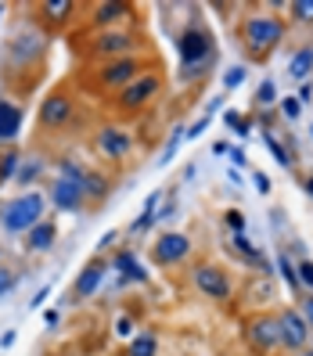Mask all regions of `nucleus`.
Segmentation results:
<instances>
[{"label": "nucleus", "mask_w": 313, "mask_h": 356, "mask_svg": "<svg viewBox=\"0 0 313 356\" xmlns=\"http://www.w3.org/2000/svg\"><path fill=\"white\" fill-rule=\"evenodd\" d=\"M231 162H234V165H248V159H245L241 148H231Z\"/></svg>", "instance_id": "nucleus-45"}, {"label": "nucleus", "mask_w": 313, "mask_h": 356, "mask_svg": "<svg viewBox=\"0 0 313 356\" xmlns=\"http://www.w3.org/2000/svg\"><path fill=\"white\" fill-rule=\"evenodd\" d=\"M109 191H112V180L101 170H87V177H83V195H87V202L101 205L104 198H109Z\"/></svg>", "instance_id": "nucleus-19"}, {"label": "nucleus", "mask_w": 313, "mask_h": 356, "mask_svg": "<svg viewBox=\"0 0 313 356\" xmlns=\"http://www.w3.org/2000/svg\"><path fill=\"white\" fill-rule=\"evenodd\" d=\"M245 342L256 356H266L281 346V324L278 313H256V317L245 321Z\"/></svg>", "instance_id": "nucleus-5"}, {"label": "nucleus", "mask_w": 313, "mask_h": 356, "mask_svg": "<svg viewBox=\"0 0 313 356\" xmlns=\"http://www.w3.org/2000/svg\"><path fill=\"white\" fill-rule=\"evenodd\" d=\"M278 324H281V349H288V353H303V349H310V324H306V317H303V309H284V313H278Z\"/></svg>", "instance_id": "nucleus-9"}, {"label": "nucleus", "mask_w": 313, "mask_h": 356, "mask_svg": "<svg viewBox=\"0 0 313 356\" xmlns=\"http://www.w3.org/2000/svg\"><path fill=\"white\" fill-rule=\"evenodd\" d=\"M94 144H97V152H101L104 159H112V162H122V159L134 152V137L122 130V127H112V122L97 130Z\"/></svg>", "instance_id": "nucleus-12"}, {"label": "nucleus", "mask_w": 313, "mask_h": 356, "mask_svg": "<svg viewBox=\"0 0 313 356\" xmlns=\"http://www.w3.org/2000/svg\"><path fill=\"white\" fill-rule=\"evenodd\" d=\"M223 127L234 130L238 137H248V134H252V119L241 115V112H234V108H227V112H223Z\"/></svg>", "instance_id": "nucleus-27"}, {"label": "nucleus", "mask_w": 313, "mask_h": 356, "mask_svg": "<svg viewBox=\"0 0 313 356\" xmlns=\"http://www.w3.org/2000/svg\"><path fill=\"white\" fill-rule=\"evenodd\" d=\"M148 69L141 65V58H115V61H101V69H97V87L101 90H122V87H130V83L137 76H144Z\"/></svg>", "instance_id": "nucleus-7"}, {"label": "nucleus", "mask_w": 313, "mask_h": 356, "mask_svg": "<svg viewBox=\"0 0 313 356\" xmlns=\"http://www.w3.org/2000/svg\"><path fill=\"white\" fill-rule=\"evenodd\" d=\"M44 209H47V198L40 191H22L0 209V230L4 234H29L40 220H47Z\"/></svg>", "instance_id": "nucleus-3"}, {"label": "nucleus", "mask_w": 313, "mask_h": 356, "mask_svg": "<svg viewBox=\"0 0 313 356\" xmlns=\"http://www.w3.org/2000/svg\"><path fill=\"white\" fill-rule=\"evenodd\" d=\"M205 130H209V115H198V119L191 122V127H187V140H198Z\"/></svg>", "instance_id": "nucleus-36"}, {"label": "nucleus", "mask_w": 313, "mask_h": 356, "mask_svg": "<svg viewBox=\"0 0 313 356\" xmlns=\"http://www.w3.org/2000/svg\"><path fill=\"white\" fill-rule=\"evenodd\" d=\"M159 90H162V76L155 69H148L144 76H137L130 87H122L115 94V108L119 112H141V108H148V104L159 97Z\"/></svg>", "instance_id": "nucleus-4"}, {"label": "nucleus", "mask_w": 313, "mask_h": 356, "mask_svg": "<svg viewBox=\"0 0 313 356\" xmlns=\"http://www.w3.org/2000/svg\"><path fill=\"white\" fill-rule=\"evenodd\" d=\"M187 140V127H173V134H170V140H166V148H162V159H159V165H166V162H173L177 159V152H180V144Z\"/></svg>", "instance_id": "nucleus-28"}, {"label": "nucleus", "mask_w": 313, "mask_h": 356, "mask_svg": "<svg viewBox=\"0 0 313 356\" xmlns=\"http://www.w3.org/2000/svg\"><path fill=\"white\" fill-rule=\"evenodd\" d=\"M141 47V40L127 29H104L94 36L90 44V54L104 58V61H115V58H134V51Z\"/></svg>", "instance_id": "nucleus-8"}, {"label": "nucleus", "mask_w": 313, "mask_h": 356, "mask_svg": "<svg viewBox=\"0 0 313 356\" xmlns=\"http://www.w3.org/2000/svg\"><path fill=\"white\" fill-rule=\"evenodd\" d=\"M191 238L187 234H180V230H166V234L152 245V259L159 263V266H180L187 256H191Z\"/></svg>", "instance_id": "nucleus-10"}, {"label": "nucleus", "mask_w": 313, "mask_h": 356, "mask_svg": "<svg viewBox=\"0 0 313 356\" xmlns=\"http://www.w3.org/2000/svg\"><path fill=\"white\" fill-rule=\"evenodd\" d=\"M22 122H26V115H22L18 104L0 101V140H15L18 134H22Z\"/></svg>", "instance_id": "nucleus-18"}, {"label": "nucleus", "mask_w": 313, "mask_h": 356, "mask_svg": "<svg viewBox=\"0 0 313 356\" xmlns=\"http://www.w3.org/2000/svg\"><path fill=\"white\" fill-rule=\"evenodd\" d=\"M36 119H40V127H44V130H61V127L72 119V101H69V94H47L44 101H40Z\"/></svg>", "instance_id": "nucleus-13"}, {"label": "nucleus", "mask_w": 313, "mask_h": 356, "mask_svg": "<svg viewBox=\"0 0 313 356\" xmlns=\"http://www.w3.org/2000/svg\"><path fill=\"white\" fill-rule=\"evenodd\" d=\"M115 334H119V339H134V321L127 317V313L115 321Z\"/></svg>", "instance_id": "nucleus-37"}, {"label": "nucleus", "mask_w": 313, "mask_h": 356, "mask_svg": "<svg viewBox=\"0 0 313 356\" xmlns=\"http://www.w3.org/2000/svg\"><path fill=\"white\" fill-rule=\"evenodd\" d=\"M303 187H306V195L313 198V177H306V180H303Z\"/></svg>", "instance_id": "nucleus-47"}, {"label": "nucleus", "mask_w": 313, "mask_h": 356, "mask_svg": "<svg viewBox=\"0 0 313 356\" xmlns=\"http://www.w3.org/2000/svg\"><path fill=\"white\" fill-rule=\"evenodd\" d=\"M4 11H8V8H4V4H0V18H4Z\"/></svg>", "instance_id": "nucleus-49"}, {"label": "nucleus", "mask_w": 313, "mask_h": 356, "mask_svg": "<svg viewBox=\"0 0 313 356\" xmlns=\"http://www.w3.org/2000/svg\"><path fill=\"white\" fill-rule=\"evenodd\" d=\"M159 202H162V191H152L148 202H144V209H141V216L130 223V234H144V230L155 227V220H159Z\"/></svg>", "instance_id": "nucleus-21"}, {"label": "nucleus", "mask_w": 313, "mask_h": 356, "mask_svg": "<svg viewBox=\"0 0 313 356\" xmlns=\"http://www.w3.org/2000/svg\"><path fill=\"white\" fill-rule=\"evenodd\" d=\"M296 274H299V288H306L310 296H313V259H303L296 266Z\"/></svg>", "instance_id": "nucleus-33"}, {"label": "nucleus", "mask_w": 313, "mask_h": 356, "mask_svg": "<svg viewBox=\"0 0 313 356\" xmlns=\"http://www.w3.org/2000/svg\"><path fill=\"white\" fill-rule=\"evenodd\" d=\"M263 144H266V152L274 155V162H278V165H284V170H291V165H296L291 152H288V148H281V140L274 137V130H270V134H263Z\"/></svg>", "instance_id": "nucleus-24"}, {"label": "nucleus", "mask_w": 313, "mask_h": 356, "mask_svg": "<svg viewBox=\"0 0 313 356\" xmlns=\"http://www.w3.org/2000/svg\"><path fill=\"white\" fill-rule=\"evenodd\" d=\"M252 184H256V191H259V195H270V177H266V173L256 170V173H252Z\"/></svg>", "instance_id": "nucleus-39"}, {"label": "nucleus", "mask_w": 313, "mask_h": 356, "mask_svg": "<svg viewBox=\"0 0 313 356\" xmlns=\"http://www.w3.org/2000/svg\"><path fill=\"white\" fill-rule=\"evenodd\" d=\"M51 205L58 213H79L87 205V195H83V180H72V177H58L54 173V184H51Z\"/></svg>", "instance_id": "nucleus-11"}, {"label": "nucleus", "mask_w": 313, "mask_h": 356, "mask_svg": "<svg viewBox=\"0 0 313 356\" xmlns=\"http://www.w3.org/2000/svg\"><path fill=\"white\" fill-rule=\"evenodd\" d=\"M44 324H47V327H58V324H61V313H58V309H47V313H44Z\"/></svg>", "instance_id": "nucleus-43"}, {"label": "nucleus", "mask_w": 313, "mask_h": 356, "mask_svg": "<svg viewBox=\"0 0 313 356\" xmlns=\"http://www.w3.org/2000/svg\"><path fill=\"white\" fill-rule=\"evenodd\" d=\"M134 15V8L127 4V0H104V4L94 8L90 22L104 33V29H119V22H127V18Z\"/></svg>", "instance_id": "nucleus-15"}, {"label": "nucleus", "mask_w": 313, "mask_h": 356, "mask_svg": "<svg viewBox=\"0 0 313 356\" xmlns=\"http://www.w3.org/2000/svg\"><path fill=\"white\" fill-rule=\"evenodd\" d=\"M310 137H313V127H310Z\"/></svg>", "instance_id": "nucleus-50"}, {"label": "nucleus", "mask_w": 313, "mask_h": 356, "mask_svg": "<svg viewBox=\"0 0 313 356\" xmlns=\"http://www.w3.org/2000/svg\"><path fill=\"white\" fill-rule=\"evenodd\" d=\"M112 270L119 274V284H144L148 281V270L141 266V259L130 252V248H119L112 256Z\"/></svg>", "instance_id": "nucleus-16"}, {"label": "nucleus", "mask_w": 313, "mask_h": 356, "mask_svg": "<svg viewBox=\"0 0 313 356\" xmlns=\"http://www.w3.org/2000/svg\"><path fill=\"white\" fill-rule=\"evenodd\" d=\"M299 112H303L299 97H281V115H284L288 122H296V119H299Z\"/></svg>", "instance_id": "nucleus-34"}, {"label": "nucleus", "mask_w": 313, "mask_h": 356, "mask_svg": "<svg viewBox=\"0 0 313 356\" xmlns=\"http://www.w3.org/2000/svg\"><path fill=\"white\" fill-rule=\"evenodd\" d=\"M245 76H248V69H245V65H234L231 72H223V90H227V94L238 90L241 83H245Z\"/></svg>", "instance_id": "nucleus-32"}, {"label": "nucleus", "mask_w": 313, "mask_h": 356, "mask_svg": "<svg viewBox=\"0 0 313 356\" xmlns=\"http://www.w3.org/2000/svg\"><path fill=\"white\" fill-rule=\"evenodd\" d=\"M227 227H231V234H245V213L241 209H227Z\"/></svg>", "instance_id": "nucleus-35"}, {"label": "nucleus", "mask_w": 313, "mask_h": 356, "mask_svg": "<svg viewBox=\"0 0 313 356\" xmlns=\"http://www.w3.org/2000/svg\"><path fill=\"white\" fill-rule=\"evenodd\" d=\"M303 317H306V324H310V331H313V296L303 299Z\"/></svg>", "instance_id": "nucleus-42"}, {"label": "nucleus", "mask_w": 313, "mask_h": 356, "mask_svg": "<svg viewBox=\"0 0 313 356\" xmlns=\"http://www.w3.org/2000/svg\"><path fill=\"white\" fill-rule=\"evenodd\" d=\"M313 101V83L306 79V83H299V104H310Z\"/></svg>", "instance_id": "nucleus-41"}, {"label": "nucleus", "mask_w": 313, "mask_h": 356, "mask_svg": "<svg viewBox=\"0 0 313 356\" xmlns=\"http://www.w3.org/2000/svg\"><path fill=\"white\" fill-rule=\"evenodd\" d=\"M54 241H58V223L54 220H40L26 234V248H29V252H51Z\"/></svg>", "instance_id": "nucleus-17"}, {"label": "nucleus", "mask_w": 313, "mask_h": 356, "mask_svg": "<svg viewBox=\"0 0 313 356\" xmlns=\"http://www.w3.org/2000/svg\"><path fill=\"white\" fill-rule=\"evenodd\" d=\"M127 356H159V334L155 331H137L127 346Z\"/></svg>", "instance_id": "nucleus-23"}, {"label": "nucleus", "mask_w": 313, "mask_h": 356, "mask_svg": "<svg viewBox=\"0 0 313 356\" xmlns=\"http://www.w3.org/2000/svg\"><path fill=\"white\" fill-rule=\"evenodd\" d=\"M191 284L213 302H231V296H234L231 274H227L223 266H216V263H198L191 270Z\"/></svg>", "instance_id": "nucleus-6"}, {"label": "nucleus", "mask_w": 313, "mask_h": 356, "mask_svg": "<svg viewBox=\"0 0 313 356\" xmlns=\"http://www.w3.org/2000/svg\"><path fill=\"white\" fill-rule=\"evenodd\" d=\"M278 270H281V277H284V284L288 288H299V274H296V263H291L284 252L278 256Z\"/></svg>", "instance_id": "nucleus-31"}, {"label": "nucleus", "mask_w": 313, "mask_h": 356, "mask_svg": "<svg viewBox=\"0 0 313 356\" xmlns=\"http://www.w3.org/2000/svg\"><path fill=\"white\" fill-rule=\"evenodd\" d=\"M0 256H4V252H0Z\"/></svg>", "instance_id": "nucleus-51"}, {"label": "nucleus", "mask_w": 313, "mask_h": 356, "mask_svg": "<svg viewBox=\"0 0 313 356\" xmlns=\"http://www.w3.org/2000/svg\"><path fill=\"white\" fill-rule=\"evenodd\" d=\"M177 58H180V79H195L202 76V69H209L216 61V44H213V33L205 26H187L180 36H177Z\"/></svg>", "instance_id": "nucleus-1"}, {"label": "nucleus", "mask_w": 313, "mask_h": 356, "mask_svg": "<svg viewBox=\"0 0 313 356\" xmlns=\"http://www.w3.org/2000/svg\"><path fill=\"white\" fill-rule=\"evenodd\" d=\"M288 76L299 79V83H306L313 76V44H303L296 54L288 58Z\"/></svg>", "instance_id": "nucleus-20"}, {"label": "nucleus", "mask_w": 313, "mask_h": 356, "mask_svg": "<svg viewBox=\"0 0 313 356\" xmlns=\"http://www.w3.org/2000/svg\"><path fill=\"white\" fill-rule=\"evenodd\" d=\"M44 302H47V288H40L36 296H33V302H29V306H33V309H40V306H44Z\"/></svg>", "instance_id": "nucleus-44"}, {"label": "nucleus", "mask_w": 313, "mask_h": 356, "mask_svg": "<svg viewBox=\"0 0 313 356\" xmlns=\"http://www.w3.org/2000/svg\"><path fill=\"white\" fill-rule=\"evenodd\" d=\"M238 33H241V44H245L248 58H266L270 51H278V44L284 40L288 22H284L281 15L256 11V15H245V22H241Z\"/></svg>", "instance_id": "nucleus-2"}, {"label": "nucleus", "mask_w": 313, "mask_h": 356, "mask_svg": "<svg viewBox=\"0 0 313 356\" xmlns=\"http://www.w3.org/2000/svg\"><path fill=\"white\" fill-rule=\"evenodd\" d=\"M299 356H313V349H303V353H299Z\"/></svg>", "instance_id": "nucleus-48"}, {"label": "nucleus", "mask_w": 313, "mask_h": 356, "mask_svg": "<svg viewBox=\"0 0 313 356\" xmlns=\"http://www.w3.org/2000/svg\"><path fill=\"white\" fill-rule=\"evenodd\" d=\"M40 173H44V159H26L22 162V170H18V184H22V187H33L36 180H40Z\"/></svg>", "instance_id": "nucleus-29"}, {"label": "nucleus", "mask_w": 313, "mask_h": 356, "mask_svg": "<svg viewBox=\"0 0 313 356\" xmlns=\"http://www.w3.org/2000/svg\"><path fill=\"white\" fill-rule=\"evenodd\" d=\"M0 346H4V349H8V346H15V331H4V339H0Z\"/></svg>", "instance_id": "nucleus-46"}, {"label": "nucleus", "mask_w": 313, "mask_h": 356, "mask_svg": "<svg viewBox=\"0 0 313 356\" xmlns=\"http://www.w3.org/2000/svg\"><path fill=\"white\" fill-rule=\"evenodd\" d=\"M281 97H278V83L274 79H263L259 87H256V108L259 112H266V108H274Z\"/></svg>", "instance_id": "nucleus-25"}, {"label": "nucleus", "mask_w": 313, "mask_h": 356, "mask_svg": "<svg viewBox=\"0 0 313 356\" xmlns=\"http://www.w3.org/2000/svg\"><path fill=\"white\" fill-rule=\"evenodd\" d=\"M104 274H109V263H104L101 256H94L87 266L76 274V284H72V296L76 299H90L94 291L101 288V281H104Z\"/></svg>", "instance_id": "nucleus-14"}, {"label": "nucleus", "mask_w": 313, "mask_h": 356, "mask_svg": "<svg viewBox=\"0 0 313 356\" xmlns=\"http://www.w3.org/2000/svg\"><path fill=\"white\" fill-rule=\"evenodd\" d=\"M119 241V234H115V230H109V234H101V241H97V252H109V248Z\"/></svg>", "instance_id": "nucleus-40"}, {"label": "nucleus", "mask_w": 313, "mask_h": 356, "mask_svg": "<svg viewBox=\"0 0 313 356\" xmlns=\"http://www.w3.org/2000/svg\"><path fill=\"white\" fill-rule=\"evenodd\" d=\"M288 15L296 18L299 26H313V0H291V4H288Z\"/></svg>", "instance_id": "nucleus-30"}, {"label": "nucleus", "mask_w": 313, "mask_h": 356, "mask_svg": "<svg viewBox=\"0 0 313 356\" xmlns=\"http://www.w3.org/2000/svg\"><path fill=\"white\" fill-rule=\"evenodd\" d=\"M72 11H76L72 0H47V4H40V15H44L51 26H65L72 18Z\"/></svg>", "instance_id": "nucleus-22"}, {"label": "nucleus", "mask_w": 313, "mask_h": 356, "mask_svg": "<svg viewBox=\"0 0 313 356\" xmlns=\"http://www.w3.org/2000/svg\"><path fill=\"white\" fill-rule=\"evenodd\" d=\"M15 270H4V266H0V296H8V291L15 288Z\"/></svg>", "instance_id": "nucleus-38"}, {"label": "nucleus", "mask_w": 313, "mask_h": 356, "mask_svg": "<svg viewBox=\"0 0 313 356\" xmlns=\"http://www.w3.org/2000/svg\"><path fill=\"white\" fill-rule=\"evenodd\" d=\"M22 162H26V155H18L15 148H8L4 155H0V184L11 180V177H18V170H22Z\"/></svg>", "instance_id": "nucleus-26"}]
</instances>
